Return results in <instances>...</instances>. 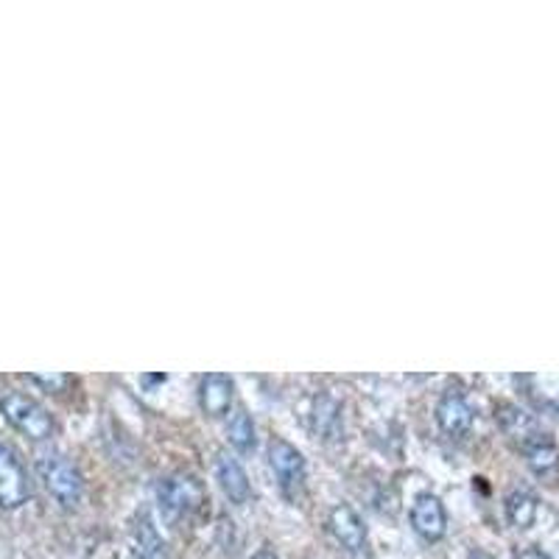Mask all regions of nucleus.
<instances>
[{
  "mask_svg": "<svg viewBox=\"0 0 559 559\" xmlns=\"http://www.w3.org/2000/svg\"><path fill=\"white\" fill-rule=\"evenodd\" d=\"M216 476H218V484H222V489H224V496H227L229 501L233 503L249 501V496H252V487H249L247 473H243V467L236 462V459L227 456V453H218Z\"/></svg>",
  "mask_w": 559,
  "mask_h": 559,
  "instance_id": "nucleus-10",
  "label": "nucleus"
},
{
  "mask_svg": "<svg viewBox=\"0 0 559 559\" xmlns=\"http://www.w3.org/2000/svg\"><path fill=\"white\" fill-rule=\"evenodd\" d=\"M269 464H272L274 476L280 478V487L294 489L306 481V459L286 439H272L269 445Z\"/></svg>",
  "mask_w": 559,
  "mask_h": 559,
  "instance_id": "nucleus-7",
  "label": "nucleus"
},
{
  "mask_svg": "<svg viewBox=\"0 0 559 559\" xmlns=\"http://www.w3.org/2000/svg\"><path fill=\"white\" fill-rule=\"evenodd\" d=\"M328 526H331L333 537H336V540L342 543L347 551L358 554V551H364V548H367V528H364L361 518H358L349 507L333 509Z\"/></svg>",
  "mask_w": 559,
  "mask_h": 559,
  "instance_id": "nucleus-8",
  "label": "nucleus"
},
{
  "mask_svg": "<svg viewBox=\"0 0 559 559\" xmlns=\"http://www.w3.org/2000/svg\"><path fill=\"white\" fill-rule=\"evenodd\" d=\"M32 498V481L17 453L0 442V507L17 509Z\"/></svg>",
  "mask_w": 559,
  "mask_h": 559,
  "instance_id": "nucleus-4",
  "label": "nucleus"
},
{
  "mask_svg": "<svg viewBox=\"0 0 559 559\" xmlns=\"http://www.w3.org/2000/svg\"><path fill=\"white\" fill-rule=\"evenodd\" d=\"M252 559H277V554H274V551H272V548H261V551L254 554V557H252Z\"/></svg>",
  "mask_w": 559,
  "mask_h": 559,
  "instance_id": "nucleus-16",
  "label": "nucleus"
},
{
  "mask_svg": "<svg viewBox=\"0 0 559 559\" xmlns=\"http://www.w3.org/2000/svg\"><path fill=\"white\" fill-rule=\"evenodd\" d=\"M412 526L414 532L428 543H437L448 532V512L437 496H419L412 507Z\"/></svg>",
  "mask_w": 559,
  "mask_h": 559,
  "instance_id": "nucleus-6",
  "label": "nucleus"
},
{
  "mask_svg": "<svg viewBox=\"0 0 559 559\" xmlns=\"http://www.w3.org/2000/svg\"><path fill=\"white\" fill-rule=\"evenodd\" d=\"M233 381L227 376H204L202 383H199V403H202V412L210 414V417H224L233 406Z\"/></svg>",
  "mask_w": 559,
  "mask_h": 559,
  "instance_id": "nucleus-9",
  "label": "nucleus"
},
{
  "mask_svg": "<svg viewBox=\"0 0 559 559\" xmlns=\"http://www.w3.org/2000/svg\"><path fill=\"white\" fill-rule=\"evenodd\" d=\"M0 412H3V417H7L20 433H26L28 439L43 442V439H48L53 433L51 414L45 412V408L39 406L34 397H28V394L7 392L0 397Z\"/></svg>",
  "mask_w": 559,
  "mask_h": 559,
  "instance_id": "nucleus-3",
  "label": "nucleus"
},
{
  "mask_svg": "<svg viewBox=\"0 0 559 559\" xmlns=\"http://www.w3.org/2000/svg\"><path fill=\"white\" fill-rule=\"evenodd\" d=\"M471 559H496V557H489V554H484V551H473Z\"/></svg>",
  "mask_w": 559,
  "mask_h": 559,
  "instance_id": "nucleus-17",
  "label": "nucleus"
},
{
  "mask_svg": "<svg viewBox=\"0 0 559 559\" xmlns=\"http://www.w3.org/2000/svg\"><path fill=\"white\" fill-rule=\"evenodd\" d=\"M227 437L229 445L236 448V451L249 453L254 448V423L247 412H236L233 419H229L227 426Z\"/></svg>",
  "mask_w": 559,
  "mask_h": 559,
  "instance_id": "nucleus-12",
  "label": "nucleus"
},
{
  "mask_svg": "<svg viewBox=\"0 0 559 559\" xmlns=\"http://www.w3.org/2000/svg\"><path fill=\"white\" fill-rule=\"evenodd\" d=\"M37 473L43 478L45 489L62 503L64 509H73L82 501L84 492V478L79 473V467L70 462L62 453H43L37 459Z\"/></svg>",
  "mask_w": 559,
  "mask_h": 559,
  "instance_id": "nucleus-1",
  "label": "nucleus"
},
{
  "mask_svg": "<svg viewBox=\"0 0 559 559\" xmlns=\"http://www.w3.org/2000/svg\"><path fill=\"white\" fill-rule=\"evenodd\" d=\"M28 381L48 389V392H62V389L68 386V376H28Z\"/></svg>",
  "mask_w": 559,
  "mask_h": 559,
  "instance_id": "nucleus-14",
  "label": "nucleus"
},
{
  "mask_svg": "<svg viewBox=\"0 0 559 559\" xmlns=\"http://www.w3.org/2000/svg\"><path fill=\"white\" fill-rule=\"evenodd\" d=\"M134 559H148V557H134Z\"/></svg>",
  "mask_w": 559,
  "mask_h": 559,
  "instance_id": "nucleus-18",
  "label": "nucleus"
},
{
  "mask_svg": "<svg viewBox=\"0 0 559 559\" xmlns=\"http://www.w3.org/2000/svg\"><path fill=\"white\" fill-rule=\"evenodd\" d=\"M515 559H551V557H548L546 551H540V548H521Z\"/></svg>",
  "mask_w": 559,
  "mask_h": 559,
  "instance_id": "nucleus-15",
  "label": "nucleus"
},
{
  "mask_svg": "<svg viewBox=\"0 0 559 559\" xmlns=\"http://www.w3.org/2000/svg\"><path fill=\"white\" fill-rule=\"evenodd\" d=\"M507 515L512 526L528 528L537 518V498L528 496V492H512L507 498Z\"/></svg>",
  "mask_w": 559,
  "mask_h": 559,
  "instance_id": "nucleus-11",
  "label": "nucleus"
},
{
  "mask_svg": "<svg viewBox=\"0 0 559 559\" xmlns=\"http://www.w3.org/2000/svg\"><path fill=\"white\" fill-rule=\"evenodd\" d=\"M437 423L448 437H467V431L473 428V408L467 403V397L462 392H456V389H448L437 403Z\"/></svg>",
  "mask_w": 559,
  "mask_h": 559,
  "instance_id": "nucleus-5",
  "label": "nucleus"
},
{
  "mask_svg": "<svg viewBox=\"0 0 559 559\" xmlns=\"http://www.w3.org/2000/svg\"><path fill=\"white\" fill-rule=\"evenodd\" d=\"M157 503L159 512L168 521H182V518L199 512L204 503V487L199 478L188 473H174V476L159 478L157 484Z\"/></svg>",
  "mask_w": 559,
  "mask_h": 559,
  "instance_id": "nucleus-2",
  "label": "nucleus"
},
{
  "mask_svg": "<svg viewBox=\"0 0 559 559\" xmlns=\"http://www.w3.org/2000/svg\"><path fill=\"white\" fill-rule=\"evenodd\" d=\"M526 459L537 473H551L559 464V451L543 439H534L532 445L526 448Z\"/></svg>",
  "mask_w": 559,
  "mask_h": 559,
  "instance_id": "nucleus-13",
  "label": "nucleus"
}]
</instances>
